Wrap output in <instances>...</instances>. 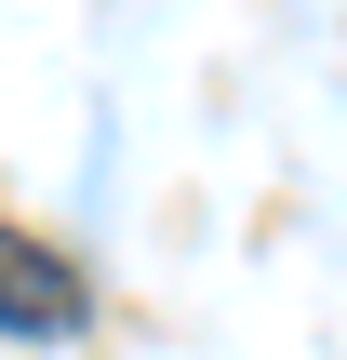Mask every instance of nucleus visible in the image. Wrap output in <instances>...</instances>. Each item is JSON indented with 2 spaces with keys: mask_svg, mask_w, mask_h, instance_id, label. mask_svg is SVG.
<instances>
[{
  "mask_svg": "<svg viewBox=\"0 0 347 360\" xmlns=\"http://www.w3.org/2000/svg\"><path fill=\"white\" fill-rule=\"evenodd\" d=\"M94 321V281L53 254V240H27V227H0V334H27V347H53V334H80Z\"/></svg>",
  "mask_w": 347,
  "mask_h": 360,
  "instance_id": "f257e3e1",
  "label": "nucleus"
}]
</instances>
